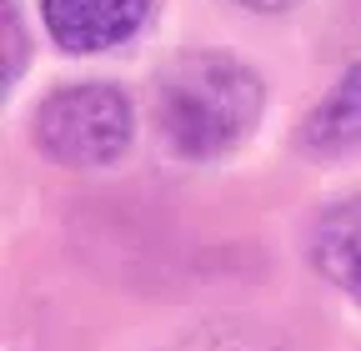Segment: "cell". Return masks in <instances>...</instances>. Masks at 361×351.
I'll return each mask as SVG.
<instances>
[{
    "label": "cell",
    "instance_id": "cell-1",
    "mask_svg": "<svg viewBox=\"0 0 361 351\" xmlns=\"http://www.w3.org/2000/svg\"><path fill=\"white\" fill-rule=\"evenodd\" d=\"M266 85L251 66L221 51H196L166 66L156 85V125L176 156L211 161L251 136Z\"/></svg>",
    "mask_w": 361,
    "mask_h": 351
},
{
    "label": "cell",
    "instance_id": "cell-2",
    "mask_svg": "<svg viewBox=\"0 0 361 351\" xmlns=\"http://www.w3.org/2000/svg\"><path fill=\"white\" fill-rule=\"evenodd\" d=\"M130 101L106 80L51 91L35 111V146L61 166H111L130 146Z\"/></svg>",
    "mask_w": 361,
    "mask_h": 351
},
{
    "label": "cell",
    "instance_id": "cell-3",
    "mask_svg": "<svg viewBox=\"0 0 361 351\" xmlns=\"http://www.w3.org/2000/svg\"><path fill=\"white\" fill-rule=\"evenodd\" d=\"M40 16L61 51L90 56L130 40L151 20V0H40Z\"/></svg>",
    "mask_w": 361,
    "mask_h": 351
},
{
    "label": "cell",
    "instance_id": "cell-4",
    "mask_svg": "<svg viewBox=\"0 0 361 351\" xmlns=\"http://www.w3.org/2000/svg\"><path fill=\"white\" fill-rule=\"evenodd\" d=\"M311 261L336 291L361 301V196H346L322 211L311 231Z\"/></svg>",
    "mask_w": 361,
    "mask_h": 351
},
{
    "label": "cell",
    "instance_id": "cell-5",
    "mask_svg": "<svg viewBox=\"0 0 361 351\" xmlns=\"http://www.w3.org/2000/svg\"><path fill=\"white\" fill-rule=\"evenodd\" d=\"M301 141L311 151H346L361 141V61L316 101V111L306 116Z\"/></svg>",
    "mask_w": 361,
    "mask_h": 351
},
{
    "label": "cell",
    "instance_id": "cell-6",
    "mask_svg": "<svg viewBox=\"0 0 361 351\" xmlns=\"http://www.w3.org/2000/svg\"><path fill=\"white\" fill-rule=\"evenodd\" d=\"M20 46H25V40H20V20H16V6L6 0V51H11V61H6V85L20 75ZM25 51H30V46H25Z\"/></svg>",
    "mask_w": 361,
    "mask_h": 351
},
{
    "label": "cell",
    "instance_id": "cell-7",
    "mask_svg": "<svg viewBox=\"0 0 361 351\" xmlns=\"http://www.w3.org/2000/svg\"><path fill=\"white\" fill-rule=\"evenodd\" d=\"M236 6H246V11H286L296 0H236Z\"/></svg>",
    "mask_w": 361,
    "mask_h": 351
}]
</instances>
